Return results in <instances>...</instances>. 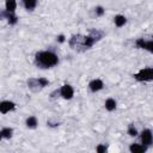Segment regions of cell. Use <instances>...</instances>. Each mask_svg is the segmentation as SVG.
<instances>
[{
  "label": "cell",
  "mask_w": 153,
  "mask_h": 153,
  "mask_svg": "<svg viewBox=\"0 0 153 153\" xmlns=\"http://www.w3.org/2000/svg\"><path fill=\"white\" fill-rule=\"evenodd\" d=\"M114 22H115V25H116L117 27H122V26L127 23V18H126L124 16H122V14H117V16L114 18Z\"/></svg>",
  "instance_id": "9"
},
{
  "label": "cell",
  "mask_w": 153,
  "mask_h": 153,
  "mask_svg": "<svg viewBox=\"0 0 153 153\" xmlns=\"http://www.w3.org/2000/svg\"><path fill=\"white\" fill-rule=\"evenodd\" d=\"M37 126V118L35 116H30L26 118V127L27 128H36Z\"/></svg>",
  "instance_id": "13"
},
{
  "label": "cell",
  "mask_w": 153,
  "mask_h": 153,
  "mask_svg": "<svg viewBox=\"0 0 153 153\" xmlns=\"http://www.w3.org/2000/svg\"><path fill=\"white\" fill-rule=\"evenodd\" d=\"M60 96H61L62 98H65V99H72L73 96H74V90H73V87H72L71 85H68V84L63 85V86L60 88Z\"/></svg>",
  "instance_id": "4"
},
{
  "label": "cell",
  "mask_w": 153,
  "mask_h": 153,
  "mask_svg": "<svg viewBox=\"0 0 153 153\" xmlns=\"http://www.w3.org/2000/svg\"><path fill=\"white\" fill-rule=\"evenodd\" d=\"M116 105H117V103H116V100L114 98H108L105 100V109L108 111H114L116 109Z\"/></svg>",
  "instance_id": "11"
},
{
  "label": "cell",
  "mask_w": 153,
  "mask_h": 153,
  "mask_svg": "<svg viewBox=\"0 0 153 153\" xmlns=\"http://www.w3.org/2000/svg\"><path fill=\"white\" fill-rule=\"evenodd\" d=\"M37 80H38V84H39L41 87H45V86L49 84V81H48L47 79H44V78H38Z\"/></svg>",
  "instance_id": "17"
},
{
  "label": "cell",
  "mask_w": 153,
  "mask_h": 153,
  "mask_svg": "<svg viewBox=\"0 0 153 153\" xmlns=\"http://www.w3.org/2000/svg\"><path fill=\"white\" fill-rule=\"evenodd\" d=\"M23 5L27 11H32L37 6V0H23Z\"/></svg>",
  "instance_id": "12"
},
{
  "label": "cell",
  "mask_w": 153,
  "mask_h": 153,
  "mask_svg": "<svg viewBox=\"0 0 153 153\" xmlns=\"http://www.w3.org/2000/svg\"><path fill=\"white\" fill-rule=\"evenodd\" d=\"M65 41V36L63 35H60L59 36V42H63Z\"/></svg>",
  "instance_id": "20"
},
{
  "label": "cell",
  "mask_w": 153,
  "mask_h": 153,
  "mask_svg": "<svg viewBox=\"0 0 153 153\" xmlns=\"http://www.w3.org/2000/svg\"><path fill=\"white\" fill-rule=\"evenodd\" d=\"M140 139H141V143L145 145L146 147L151 146L152 145V141H153V136H152V131L151 129H143L141 135H140Z\"/></svg>",
  "instance_id": "3"
},
{
  "label": "cell",
  "mask_w": 153,
  "mask_h": 153,
  "mask_svg": "<svg viewBox=\"0 0 153 153\" xmlns=\"http://www.w3.org/2000/svg\"><path fill=\"white\" fill-rule=\"evenodd\" d=\"M96 151H97L98 153H103V152H105V151H106V147H105L104 145H99V146H97Z\"/></svg>",
  "instance_id": "19"
},
{
  "label": "cell",
  "mask_w": 153,
  "mask_h": 153,
  "mask_svg": "<svg viewBox=\"0 0 153 153\" xmlns=\"http://www.w3.org/2000/svg\"><path fill=\"white\" fill-rule=\"evenodd\" d=\"M16 106V104L13 102H10V100H2L0 102V112L1 114H7L8 111L13 110Z\"/></svg>",
  "instance_id": "6"
},
{
  "label": "cell",
  "mask_w": 153,
  "mask_h": 153,
  "mask_svg": "<svg viewBox=\"0 0 153 153\" xmlns=\"http://www.w3.org/2000/svg\"><path fill=\"white\" fill-rule=\"evenodd\" d=\"M103 86H104V84H103V81H102L100 79H94V80H92V81L88 84V87H90V90H91L92 92H97V91L102 90Z\"/></svg>",
  "instance_id": "7"
},
{
  "label": "cell",
  "mask_w": 153,
  "mask_h": 153,
  "mask_svg": "<svg viewBox=\"0 0 153 153\" xmlns=\"http://www.w3.org/2000/svg\"><path fill=\"white\" fill-rule=\"evenodd\" d=\"M130 136H136L137 135V130H136V128L133 126V124H130L129 127H128V131H127Z\"/></svg>",
  "instance_id": "16"
},
{
  "label": "cell",
  "mask_w": 153,
  "mask_h": 153,
  "mask_svg": "<svg viewBox=\"0 0 153 153\" xmlns=\"http://www.w3.org/2000/svg\"><path fill=\"white\" fill-rule=\"evenodd\" d=\"M5 7H6V11H7V12L14 13L16 7H17V1H16V0H6Z\"/></svg>",
  "instance_id": "10"
},
{
  "label": "cell",
  "mask_w": 153,
  "mask_h": 153,
  "mask_svg": "<svg viewBox=\"0 0 153 153\" xmlns=\"http://www.w3.org/2000/svg\"><path fill=\"white\" fill-rule=\"evenodd\" d=\"M1 134H2V137L10 139L12 136V134H13V130L11 128H4V129H1Z\"/></svg>",
  "instance_id": "15"
},
{
  "label": "cell",
  "mask_w": 153,
  "mask_h": 153,
  "mask_svg": "<svg viewBox=\"0 0 153 153\" xmlns=\"http://www.w3.org/2000/svg\"><path fill=\"white\" fill-rule=\"evenodd\" d=\"M134 78L137 81H151L153 79V68L152 67L142 68L136 74H134Z\"/></svg>",
  "instance_id": "2"
},
{
  "label": "cell",
  "mask_w": 153,
  "mask_h": 153,
  "mask_svg": "<svg viewBox=\"0 0 153 153\" xmlns=\"http://www.w3.org/2000/svg\"><path fill=\"white\" fill-rule=\"evenodd\" d=\"M129 151L131 153H145L147 151V147L145 145H139V143H131L129 146Z\"/></svg>",
  "instance_id": "8"
},
{
  "label": "cell",
  "mask_w": 153,
  "mask_h": 153,
  "mask_svg": "<svg viewBox=\"0 0 153 153\" xmlns=\"http://www.w3.org/2000/svg\"><path fill=\"white\" fill-rule=\"evenodd\" d=\"M96 14H97V16H103V14H104V8H103L102 6L96 7Z\"/></svg>",
  "instance_id": "18"
},
{
  "label": "cell",
  "mask_w": 153,
  "mask_h": 153,
  "mask_svg": "<svg viewBox=\"0 0 153 153\" xmlns=\"http://www.w3.org/2000/svg\"><path fill=\"white\" fill-rule=\"evenodd\" d=\"M2 139V134H1V130H0V140Z\"/></svg>",
  "instance_id": "21"
},
{
  "label": "cell",
  "mask_w": 153,
  "mask_h": 153,
  "mask_svg": "<svg viewBox=\"0 0 153 153\" xmlns=\"http://www.w3.org/2000/svg\"><path fill=\"white\" fill-rule=\"evenodd\" d=\"M5 16H6V18H7V20H8V23H10V24H16V23H17V20H18L17 16H14V14H13V13H11V12H7V11H6Z\"/></svg>",
  "instance_id": "14"
},
{
  "label": "cell",
  "mask_w": 153,
  "mask_h": 153,
  "mask_svg": "<svg viewBox=\"0 0 153 153\" xmlns=\"http://www.w3.org/2000/svg\"><path fill=\"white\" fill-rule=\"evenodd\" d=\"M136 45L141 49H146L148 50L149 53H152L153 50V42L149 39V41H145L143 38H137L136 39Z\"/></svg>",
  "instance_id": "5"
},
{
  "label": "cell",
  "mask_w": 153,
  "mask_h": 153,
  "mask_svg": "<svg viewBox=\"0 0 153 153\" xmlns=\"http://www.w3.org/2000/svg\"><path fill=\"white\" fill-rule=\"evenodd\" d=\"M35 61L39 68L45 69V68H51V67L56 66L59 63V57L53 51L43 50V51H38L35 55Z\"/></svg>",
  "instance_id": "1"
}]
</instances>
